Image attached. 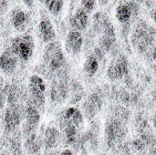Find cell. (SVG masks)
<instances>
[{
  "label": "cell",
  "mask_w": 156,
  "mask_h": 155,
  "mask_svg": "<svg viewBox=\"0 0 156 155\" xmlns=\"http://www.w3.org/2000/svg\"><path fill=\"white\" fill-rule=\"evenodd\" d=\"M43 4L45 5L48 12H50L53 16H58L63 8L64 1L63 0H46Z\"/></svg>",
  "instance_id": "cell-21"
},
{
  "label": "cell",
  "mask_w": 156,
  "mask_h": 155,
  "mask_svg": "<svg viewBox=\"0 0 156 155\" xmlns=\"http://www.w3.org/2000/svg\"><path fill=\"white\" fill-rule=\"evenodd\" d=\"M109 1H110V0H99V3H100L101 5H105L108 4Z\"/></svg>",
  "instance_id": "cell-28"
},
{
  "label": "cell",
  "mask_w": 156,
  "mask_h": 155,
  "mask_svg": "<svg viewBox=\"0 0 156 155\" xmlns=\"http://www.w3.org/2000/svg\"><path fill=\"white\" fill-rule=\"evenodd\" d=\"M43 60L51 71H58L65 65V57L60 44L57 41L48 44L44 49Z\"/></svg>",
  "instance_id": "cell-1"
},
{
  "label": "cell",
  "mask_w": 156,
  "mask_h": 155,
  "mask_svg": "<svg viewBox=\"0 0 156 155\" xmlns=\"http://www.w3.org/2000/svg\"><path fill=\"white\" fill-rule=\"evenodd\" d=\"M39 1H40V2H41V3H44V2H45V1H46V0H39Z\"/></svg>",
  "instance_id": "cell-33"
},
{
  "label": "cell",
  "mask_w": 156,
  "mask_h": 155,
  "mask_svg": "<svg viewBox=\"0 0 156 155\" xmlns=\"http://www.w3.org/2000/svg\"><path fill=\"white\" fill-rule=\"evenodd\" d=\"M18 58L15 55L10 48H6L1 55V69L5 75H12L17 67Z\"/></svg>",
  "instance_id": "cell-10"
},
{
  "label": "cell",
  "mask_w": 156,
  "mask_h": 155,
  "mask_svg": "<svg viewBox=\"0 0 156 155\" xmlns=\"http://www.w3.org/2000/svg\"><path fill=\"white\" fill-rule=\"evenodd\" d=\"M152 18H153V20H154V24L156 25V9H154V10H153V11H152Z\"/></svg>",
  "instance_id": "cell-27"
},
{
  "label": "cell",
  "mask_w": 156,
  "mask_h": 155,
  "mask_svg": "<svg viewBox=\"0 0 156 155\" xmlns=\"http://www.w3.org/2000/svg\"><path fill=\"white\" fill-rule=\"evenodd\" d=\"M83 45V37L80 31L72 29L70 30L65 40V48L68 54L74 57L80 53Z\"/></svg>",
  "instance_id": "cell-8"
},
{
  "label": "cell",
  "mask_w": 156,
  "mask_h": 155,
  "mask_svg": "<svg viewBox=\"0 0 156 155\" xmlns=\"http://www.w3.org/2000/svg\"><path fill=\"white\" fill-rule=\"evenodd\" d=\"M128 58L125 55H120L109 67L107 76L112 80H119L123 79L129 73Z\"/></svg>",
  "instance_id": "cell-6"
},
{
  "label": "cell",
  "mask_w": 156,
  "mask_h": 155,
  "mask_svg": "<svg viewBox=\"0 0 156 155\" xmlns=\"http://www.w3.org/2000/svg\"><path fill=\"white\" fill-rule=\"evenodd\" d=\"M153 59L154 60V62L156 63V48L154 49V51H153Z\"/></svg>",
  "instance_id": "cell-29"
},
{
  "label": "cell",
  "mask_w": 156,
  "mask_h": 155,
  "mask_svg": "<svg viewBox=\"0 0 156 155\" xmlns=\"http://www.w3.org/2000/svg\"><path fill=\"white\" fill-rule=\"evenodd\" d=\"M22 121L20 111L16 106H9L6 108L4 116V122H5V133L9 135L13 134L17 127L20 125Z\"/></svg>",
  "instance_id": "cell-7"
},
{
  "label": "cell",
  "mask_w": 156,
  "mask_h": 155,
  "mask_svg": "<svg viewBox=\"0 0 156 155\" xmlns=\"http://www.w3.org/2000/svg\"><path fill=\"white\" fill-rule=\"evenodd\" d=\"M153 123H154V128L156 129V111L155 113H154V118H153Z\"/></svg>",
  "instance_id": "cell-30"
},
{
  "label": "cell",
  "mask_w": 156,
  "mask_h": 155,
  "mask_svg": "<svg viewBox=\"0 0 156 155\" xmlns=\"http://www.w3.org/2000/svg\"><path fill=\"white\" fill-rule=\"evenodd\" d=\"M10 48L21 61L27 62L32 58L34 53V39L30 35H23L15 37L11 42Z\"/></svg>",
  "instance_id": "cell-2"
},
{
  "label": "cell",
  "mask_w": 156,
  "mask_h": 155,
  "mask_svg": "<svg viewBox=\"0 0 156 155\" xmlns=\"http://www.w3.org/2000/svg\"><path fill=\"white\" fill-rule=\"evenodd\" d=\"M22 1H23V3H24L27 7H32V5H33L35 0H22Z\"/></svg>",
  "instance_id": "cell-25"
},
{
  "label": "cell",
  "mask_w": 156,
  "mask_h": 155,
  "mask_svg": "<svg viewBox=\"0 0 156 155\" xmlns=\"http://www.w3.org/2000/svg\"><path fill=\"white\" fill-rule=\"evenodd\" d=\"M29 100L31 104L38 110H42L45 105V91L46 85L41 77L38 75H31L28 79Z\"/></svg>",
  "instance_id": "cell-3"
},
{
  "label": "cell",
  "mask_w": 156,
  "mask_h": 155,
  "mask_svg": "<svg viewBox=\"0 0 156 155\" xmlns=\"http://www.w3.org/2000/svg\"><path fill=\"white\" fill-rule=\"evenodd\" d=\"M132 145L133 147V149H135L136 151L140 152L143 151L145 147V142L141 140V139H136L132 143Z\"/></svg>",
  "instance_id": "cell-24"
},
{
  "label": "cell",
  "mask_w": 156,
  "mask_h": 155,
  "mask_svg": "<svg viewBox=\"0 0 156 155\" xmlns=\"http://www.w3.org/2000/svg\"><path fill=\"white\" fill-rule=\"evenodd\" d=\"M16 155H25V154L21 152V153H17V154H16Z\"/></svg>",
  "instance_id": "cell-32"
},
{
  "label": "cell",
  "mask_w": 156,
  "mask_h": 155,
  "mask_svg": "<svg viewBox=\"0 0 156 155\" xmlns=\"http://www.w3.org/2000/svg\"><path fill=\"white\" fill-rule=\"evenodd\" d=\"M133 14V5L132 3H121L115 12L116 18L119 22L125 24L130 21Z\"/></svg>",
  "instance_id": "cell-15"
},
{
  "label": "cell",
  "mask_w": 156,
  "mask_h": 155,
  "mask_svg": "<svg viewBox=\"0 0 156 155\" xmlns=\"http://www.w3.org/2000/svg\"><path fill=\"white\" fill-rule=\"evenodd\" d=\"M100 69L99 58L95 54H90L85 60L83 64V71L86 76L91 78L95 76Z\"/></svg>",
  "instance_id": "cell-18"
},
{
  "label": "cell",
  "mask_w": 156,
  "mask_h": 155,
  "mask_svg": "<svg viewBox=\"0 0 156 155\" xmlns=\"http://www.w3.org/2000/svg\"><path fill=\"white\" fill-rule=\"evenodd\" d=\"M101 106H102L101 96L98 92L94 91L88 97V99L83 103L82 109H83L84 116L89 121L92 120L96 116V114L100 111Z\"/></svg>",
  "instance_id": "cell-9"
},
{
  "label": "cell",
  "mask_w": 156,
  "mask_h": 155,
  "mask_svg": "<svg viewBox=\"0 0 156 155\" xmlns=\"http://www.w3.org/2000/svg\"><path fill=\"white\" fill-rule=\"evenodd\" d=\"M126 135L125 126L118 119H112L106 125L105 136L106 142L109 147H112L118 143Z\"/></svg>",
  "instance_id": "cell-5"
},
{
  "label": "cell",
  "mask_w": 156,
  "mask_h": 155,
  "mask_svg": "<svg viewBox=\"0 0 156 155\" xmlns=\"http://www.w3.org/2000/svg\"><path fill=\"white\" fill-rule=\"evenodd\" d=\"M60 132L55 127H48L44 132L43 145L46 151L52 150L58 146L60 142Z\"/></svg>",
  "instance_id": "cell-14"
},
{
  "label": "cell",
  "mask_w": 156,
  "mask_h": 155,
  "mask_svg": "<svg viewBox=\"0 0 156 155\" xmlns=\"http://www.w3.org/2000/svg\"><path fill=\"white\" fill-rule=\"evenodd\" d=\"M83 122V114L82 112L74 107H69L66 109L60 118V126L65 124H73L76 127H80Z\"/></svg>",
  "instance_id": "cell-12"
},
{
  "label": "cell",
  "mask_w": 156,
  "mask_h": 155,
  "mask_svg": "<svg viewBox=\"0 0 156 155\" xmlns=\"http://www.w3.org/2000/svg\"><path fill=\"white\" fill-rule=\"evenodd\" d=\"M42 143H43V141H41L37 136V134H33L32 136L25 140L24 148L29 155H37L39 153L41 150Z\"/></svg>",
  "instance_id": "cell-17"
},
{
  "label": "cell",
  "mask_w": 156,
  "mask_h": 155,
  "mask_svg": "<svg viewBox=\"0 0 156 155\" xmlns=\"http://www.w3.org/2000/svg\"><path fill=\"white\" fill-rule=\"evenodd\" d=\"M59 155H75V154H74V153H73L72 151H70L69 149H66V150L62 151Z\"/></svg>",
  "instance_id": "cell-26"
},
{
  "label": "cell",
  "mask_w": 156,
  "mask_h": 155,
  "mask_svg": "<svg viewBox=\"0 0 156 155\" xmlns=\"http://www.w3.org/2000/svg\"><path fill=\"white\" fill-rule=\"evenodd\" d=\"M48 155H58V153H57L56 152H51L50 153H48Z\"/></svg>",
  "instance_id": "cell-31"
},
{
  "label": "cell",
  "mask_w": 156,
  "mask_h": 155,
  "mask_svg": "<svg viewBox=\"0 0 156 155\" xmlns=\"http://www.w3.org/2000/svg\"><path fill=\"white\" fill-rule=\"evenodd\" d=\"M11 22L16 29H17L18 31H22L27 22V16L25 11L21 9L14 10L11 16Z\"/></svg>",
  "instance_id": "cell-20"
},
{
  "label": "cell",
  "mask_w": 156,
  "mask_h": 155,
  "mask_svg": "<svg viewBox=\"0 0 156 155\" xmlns=\"http://www.w3.org/2000/svg\"><path fill=\"white\" fill-rule=\"evenodd\" d=\"M38 31L39 36L44 43L49 44L51 42H54L57 37L54 26L50 19L47 16H44L40 19L38 25Z\"/></svg>",
  "instance_id": "cell-11"
},
{
  "label": "cell",
  "mask_w": 156,
  "mask_h": 155,
  "mask_svg": "<svg viewBox=\"0 0 156 155\" xmlns=\"http://www.w3.org/2000/svg\"><path fill=\"white\" fill-rule=\"evenodd\" d=\"M40 122V113L37 107L30 104L25 110V122L22 126V135L26 139L36 134V130Z\"/></svg>",
  "instance_id": "cell-4"
},
{
  "label": "cell",
  "mask_w": 156,
  "mask_h": 155,
  "mask_svg": "<svg viewBox=\"0 0 156 155\" xmlns=\"http://www.w3.org/2000/svg\"><path fill=\"white\" fill-rule=\"evenodd\" d=\"M70 90H71V98H72L71 102H78L81 99V95L83 93V89L81 85L76 82V80H72Z\"/></svg>",
  "instance_id": "cell-22"
},
{
  "label": "cell",
  "mask_w": 156,
  "mask_h": 155,
  "mask_svg": "<svg viewBox=\"0 0 156 155\" xmlns=\"http://www.w3.org/2000/svg\"><path fill=\"white\" fill-rule=\"evenodd\" d=\"M88 13L82 7H79L71 17L70 24L76 30H85L88 25Z\"/></svg>",
  "instance_id": "cell-16"
},
{
  "label": "cell",
  "mask_w": 156,
  "mask_h": 155,
  "mask_svg": "<svg viewBox=\"0 0 156 155\" xmlns=\"http://www.w3.org/2000/svg\"><path fill=\"white\" fill-rule=\"evenodd\" d=\"M81 5H82V8L87 13H90L95 8L96 0H81Z\"/></svg>",
  "instance_id": "cell-23"
},
{
  "label": "cell",
  "mask_w": 156,
  "mask_h": 155,
  "mask_svg": "<svg viewBox=\"0 0 156 155\" xmlns=\"http://www.w3.org/2000/svg\"><path fill=\"white\" fill-rule=\"evenodd\" d=\"M115 40H116V35H115L114 27L112 26V24L105 25V26L103 28L102 36L101 37V38L99 40L100 48L104 52H107L111 49V48L114 44Z\"/></svg>",
  "instance_id": "cell-13"
},
{
  "label": "cell",
  "mask_w": 156,
  "mask_h": 155,
  "mask_svg": "<svg viewBox=\"0 0 156 155\" xmlns=\"http://www.w3.org/2000/svg\"><path fill=\"white\" fill-rule=\"evenodd\" d=\"M65 143L69 145H74L78 143V127L73 124H65L61 126Z\"/></svg>",
  "instance_id": "cell-19"
}]
</instances>
